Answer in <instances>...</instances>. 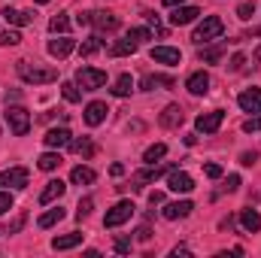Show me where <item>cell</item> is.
<instances>
[{
    "mask_svg": "<svg viewBox=\"0 0 261 258\" xmlns=\"http://www.w3.org/2000/svg\"><path fill=\"white\" fill-rule=\"evenodd\" d=\"M149 237H152V231H149V225H143V228L137 231V240H143V243H146Z\"/></svg>",
    "mask_w": 261,
    "mask_h": 258,
    "instance_id": "cell-47",
    "label": "cell"
},
{
    "mask_svg": "<svg viewBox=\"0 0 261 258\" xmlns=\"http://www.w3.org/2000/svg\"><path fill=\"white\" fill-rule=\"evenodd\" d=\"M167 189L176 192V194H189L195 189V179H192L186 170H170V173H167Z\"/></svg>",
    "mask_w": 261,
    "mask_h": 258,
    "instance_id": "cell-9",
    "label": "cell"
},
{
    "mask_svg": "<svg viewBox=\"0 0 261 258\" xmlns=\"http://www.w3.org/2000/svg\"><path fill=\"white\" fill-rule=\"evenodd\" d=\"M137 213V207L130 203V200H119L113 210H107V216H103V225L107 228H119V225H125L130 216Z\"/></svg>",
    "mask_w": 261,
    "mask_h": 258,
    "instance_id": "cell-4",
    "label": "cell"
},
{
    "mask_svg": "<svg viewBox=\"0 0 261 258\" xmlns=\"http://www.w3.org/2000/svg\"><path fill=\"white\" fill-rule=\"evenodd\" d=\"M176 82H173V76H143V82H140V88L143 91H155V88H173Z\"/></svg>",
    "mask_w": 261,
    "mask_h": 258,
    "instance_id": "cell-21",
    "label": "cell"
},
{
    "mask_svg": "<svg viewBox=\"0 0 261 258\" xmlns=\"http://www.w3.org/2000/svg\"><path fill=\"white\" fill-rule=\"evenodd\" d=\"M179 255H192V249H189V246H176V249H173V258H179Z\"/></svg>",
    "mask_w": 261,
    "mask_h": 258,
    "instance_id": "cell-50",
    "label": "cell"
},
{
    "mask_svg": "<svg viewBox=\"0 0 261 258\" xmlns=\"http://www.w3.org/2000/svg\"><path fill=\"white\" fill-rule=\"evenodd\" d=\"M73 49H76V40H70L67 34H61L58 40H52V43H49V55H52V58H67Z\"/></svg>",
    "mask_w": 261,
    "mask_h": 258,
    "instance_id": "cell-18",
    "label": "cell"
},
{
    "mask_svg": "<svg viewBox=\"0 0 261 258\" xmlns=\"http://www.w3.org/2000/svg\"><path fill=\"white\" fill-rule=\"evenodd\" d=\"M192 210H195L192 200H176V203H167V207L161 210V216H164L167 222H176V219H186Z\"/></svg>",
    "mask_w": 261,
    "mask_h": 258,
    "instance_id": "cell-12",
    "label": "cell"
},
{
    "mask_svg": "<svg viewBox=\"0 0 261 258\" xmlns=\"http://www.w3.org/2000/svg\"><path fill=\"white\" fill-rule=\"evenodd\" d=\"M103 82H107L103 70H94V67H79L76 70V85L82 91H97V88H103Z\"/></svg>",
    "mask_w": 261,
    "mask_h": 258,
    "instance_id": "cell-3",
    "label": "cell"
},
{
    "mask_svg": "<svg viewBox=\"0 0 261 258\" xmlns=\"http://www.w3.org/2000/svg\"><path fill=\"white\" fill-rule=\"evenodd\" d=\"M70 179H73L76 186H91V183L97 179V173H94L91 167H82V164H79V167H73V173H70Z\"/></svg>",
    "mask_w": 261,
    "mask_h": 258,
    "instance_id": "cell-26",
    "label": "cell"
},
{
    "mask_svg": "<svg viewBox=\"0 0 261 258\" xmlns=\"http://www.w3.org/2000/svg\"><path fill=\"white\" fill-rule=\"evenodd\" d=\"M6 122H9V131L15 137H24L31 131V116L24 107H6Z\"/></svg>",
    "mask_w": 261,
    "mask_h": 258,
    "instance_id": "cell-5",
    "label": "cell"
},
{
    "mask_svg": "<svg viewBox=\"0 0 261 258\" xmlns=\"http://www.w3.org/2000/svg\"><path fill=\"white\" fill-rule=\"evenodd\" d=\"M61 94H64V100H70V104H79V97H82L76 82H64V85H61Z\"/></svg>",
    "mask_w": 261,
    "mask_h": 258,
    "instance_id": "cell-35",
    "label": "cell"
},
{
    "mask_svg": "<svg viewBox=\"0 0 261 258\" xmlns=\"http://www.w3.org/2000/svg\"><path fill=\"white\" fill-rule=\"evenodd\" d=\"M243 64H246V55H234V58H231V70H234V73L243 70Z\"/></svg>",
    "mask_w": 261,
    "mask_h": 258,
    "instance_id": "cell-46",
    "label": "cell"
},
{
    "mask_svg": "<svg viewBox=\"0 0 261 258\" xmlns=\"http://www.w3.org/2000/svg\"><path fill=\"white\" fill-rule=\"evenodd\" d=\"M225 34V21L219 18V15H206L200 24H197V31L192 34V40H195L197 46L200 43H210V40H219Z\"/></svg>",
    "mask_w": 261,
    "mask_h": 258,
    "instance_id": "cell-2",
    "label": "cell"
},
{
    "mask_svg": "<svg viewBox=\"0 0 261 258\" xmlns=\"http://www.w3.org/2000/svg\"><path fill=\"white\" fill-rule=\"evenodd\" d=\"M161 3H164V6H170V9H173V6H182V3H186V0H161Z\"/></svg>",
    "mask_w": 261,
    "mask_h": 258,
    "instance_id": "cell-52",
    "label": "cell"
},
{
    "mask_svg": "<svg viewBox=\"0 0 261 258\" xmlns=\"http://www.w3.org/2000/svg\"><path fill=\"white\" fill-rule=\"evenodd\" d=\"M222 55H225V43H216V46H210V49H200L197 58H200L203 64H219Z\"/></svg>",
    "mask_w": 261,
    "mask_h": 258,
    "instance_id": "cell-25",
    "label": "cell"
},
{
    "mask_svg": "<svg viewBox=\"0 0 261 258\" xmlns=\"http://www.w3.org/2000/svg\"><path fill=\"white\" fill-rule=\"evenodd\" d=\"M186 88L195 94V97H200V94H206L210 91V73H203V70H197V73H192L189 79H186Z\"/></svg>",
    "mask_w": 261,
    "mask_h": 258,
    "instance_id": "cell-15",
    "label": "cell"
},
{
    "mask_svg": "<svg viewBox=\"0 0 261 258\" xmlns=\"http://www.w3.org/2000/svg\"><path fill=\"white\" fill-rule=\"evenodd\" d=\"M37 167H40V170H55V167H61V155H58V152H43V155L37 158Z\"/></svg>",
    "mask_w": 261,
    "mask_h": 258,
    "instance_id": "cell-29",
    "label": "cell"
},
{
    "mask_svg": "<svg viewBox=\"0 0 261 258\" xmlns=\"http://www.w3.org/2000/svg\"><path fill=\"white\" fill-rule=\"evenodd\" d=\"M243 131H246V134H255V131H261V116L246 119V122H243Z\"/></svg>",
    "mask_w": 261,
    "mask_h": 258,
    "instance_id": "cell-39",
    "label": "cell"
},
{
    "mask_svg": "<svg viewBox=\"0 0 261 258\" xmlns=\"http://www.w3.org/2000/svg\"><path fill=\"white\" fill-rule=\"evenodd\" d=\"M237 15H240L243 21H249V18L255 15V3H240V6H237Z\"/></svg>",
    "mask_w": 261,
    "mask_h": 258,
    "instance_id": "cell-38",
    "label": "cell"
},
{
    "mask_svg": "<svg viewBox=\"0 0 261 258\" xmlns=\"http://www.w3.org/2000/svg\"><path fill=\"white\" fill-rule=\"evenodd\" d=\"M28 179H31L28 167H9V170L0 173V186H3V189H24Z\"/></svg>",
    "mask_w": 261,
    "mask_h": 258,
    "instance_id": "cell-6",
    "label": "cell"
},
{
    "mask_svg": "<svg viewBox=\"0 0 261 258\" xmlns=\"http://www.w3.org/2000/svg\"><path fill=\"white\" fill-rule=\"evenodd\" d=\"M91 207H94V200H91V197H82V200H79V207H76V219L82 222V219L91 213Z\"/></svg>",
    "mask_w": 261,
    "mask_h": 258,
    "instance_id": "cell-37",
    "label": "cell"
},
{
    "mask_svg": "<svg viewBox=\"0 0 261 258\" xmlns=\"http://www.w3.org/2000/svg\"><path fill=\"white\" fill-rule=\"evenodd\" d=\"M107 113H110V110H107V104H103V100H91V104L85 107V125H91V128H94V125H100V122L107 119Z\"/></svg>",
    "mask_w": 261,
    "mask_h": 258,
    "instance_id": "cell-17",
    "label": "cell"
},
{
    "mask_svg": "<svg viewBox=\"0 0 261 258\" xmlns=\"http://www.w3.org/2000/svg\"><path fill=\"white\" fill-rule=\"evenodd\" d=\"M128 37L134 40V43H137V46H140L143 40H152V31H149V28H130Z\"/></svg>",
    "mask_w": 261,
    "mask_h": 258,
    "instance_id": "cell-36",
    "label": "cell"
},
{
    "mask_svg": "<svg viewBox=\"0 0 261 258\" xmlns=\"http://www.w3.org/2000/svg\"><path fill=\"white\" fill-rule=\"evenodd\" d=\"M70 149H73L76 155H82V158H91V155H94V143H91L88 137H82V140H70Z\"/></svg>",
    "mask_w": 261,
    "mask_h": 258,
    "instance_id": "cell-28",
    "label": "cell"
},
{
    "mask_svg": "<svg viewBox=\"0 0 261 258\" xmlns=\"http://www.w3.org/2000/svg\"><path fill=\"white\" fill-rule=\"evenodd\" d=\"M18 76L28 82V85H46V82H55L58 79V70L55 67H31L24 61H18Z\"/></svg>",
    "mask_w": 261,
    "mask_h": 258,
    "instance_id": "cell-1",
    "label": "cell"
},
{
    "mask_svg": "<svg viewBox=\"0 0 261 258\" xmlns=\"http://www.w3.org/2000/svg\"><path fill=\"white\" fill-rule=\"evenodd\" d=\"M67 192V186L61 183V179H52V183H46V189H43V194H40V203H52V200H61Z\"/></svg>",
    "mask_w": 261,
    "mask_h": 258,
    "instance_id": "cell-19",
    "label": "cell"
},
{
    "mask_svg": "<svg viewBox=\"0 0 261 258\" xmlns=\"http://www.w3.org/2000/svg\"><path fill=\"white\" fill-rule=\"evenodd\" d=\"M110 173H113V176H122V173H125V167H122V164H113V167H110Z\"/></svg>",
    "mask_w": 261,
    "mask_h": 258,
    "instance_id": "cell-51",
    "label": "cell"
},
{
    "mask_svg": "<svg viewBox=\"0 0 261 258\" xmlns=\"http://www.w3.org/2000/svg\"><path fill=\"white\" fill-rule=\"evenodd\" d=\"M49 31H52V34H67V31H70V18H67V12L52 15V21H49Z\"/></svg>",
    "mask_w": 261,
    "mask_h": 258,
    "instance_id": "cell-34",
    "label": "cell"
},
{
    "mask_svg": "<svg viewBox=\"0 0 261 258\" xmlns=\"http://www.w3.org/2000/svg\"><path fill=\"white\" fill-rule=\"evenodd\" d=\"M203 173H206L210 179H219V176H222V164H206V167H203Z\"/></svg>",
    "mask_w": 261,
    "mask_h": 258,
    "instance_id": "cell-44",
    "label": "cell"
},
{
    "mask_svg": "<svg viewBox=\"0 0 261 258\" xmlns=\"http://www.w3.org/2000/svg\"><path fill=\"white\" fill-rule=\"evenodd\" d=\"M134 52H137V43H134L130 37L119 40V43H116V46L110 49V55H116V58H119V55H134Z\"/></svg>",
    "mask_w": 261,
    "mask_h": 258,
    "instance_id": "cell-33",
    "label": "cell"
},
{
    "mask_svg": "<svg viewBox=\"0 0 261 258\" xmlns=\"http://www.w3.org/2000/svg\"><path fill=\"white\" fill-rule=\"evenodd\" d=\"M170 170H173V167H155V164H149V170H140V173L130 176V189L140 192V189H146V183H155L161 173H170Z\"/></svg>",
    "mask_w": 261,
    "mask_h": 258,
    "instance_id": "cell-8",
    "label": "cell"
},
{
    "mask_svg": "<svg viewBox=\"0 0 261 258\" xmlns=\"http://www.w3.org/2000/svg\"><path fill=\"white\" fill-rule=\"evenodd\" d=\"M70 140H73V134L67 128H49L46 131V137H43V143L49 146V149H61V146H70Z\"/></svg>",
    "mask_w": 261,
    "mask_h": 258,
    "instance_id": "cell-14",
    "label": "cell"
},
{
    "mask_svg": "<svg viewBox=\"0 0 261 258\" xmlns=\"http://www.w3.org/2000/svg\"><path fill=\"white\" fill-rule=\"evenodd\" d=\"M116 252H119V255L130 252V240H128V237H116Z\"/></svg>",
    "mask_w": 261,
    "mask_h": 258,
    "instance_id": "cell-42",
    "label": "cell"
},
{
    "mask_svg": "<svg viewBox=\"0 0 261 258\" xmlns=\"http://www.w3.org/2000/svg\"><path fill=\"white\" fill-rule=\"evenodd\" d=\"M64 219V210L61 207H52V210H46L43 216H40V228H52V225H58Z\"/></svg>",
    "mask_w": 261,
    "mask_h": 258,
    "instance_id": "cell-30",
    "label": "cell"
},
{
    "mask_svg": "<svg viewBox=\"0 0 261 258\" xmlns=\"http://www.w3.org/2000/svg\"><path fill=\"white\" fill-rule=\"evenodd\" d=\"M21 225H24V213H21V216H18L15 222H12V228H9V234H15V231H21Z\"/></svg>",
    "mask_w": 261,
    "mask_h": 258,
    "instance_id": "cell-49",
    "label": "cell"
},
{
    "mask_svg": "<svg viewBox=\"0 0 261 258\" xmlns=\"http://www.w3.org/2000/svg\"><path fill=\"white\" fill-rule=\"evenodd\" d=\"M252 58H255V61H258V64H261V46H258V49H255V55H252Z\"/></svg>",
    "mask_w": 261,
    "mask_h": 258,
    "instance_id": "cell-54",
    "label": "cell"
},
{
    "mask_svg": "<svg viewBox=\"0 0 261 258\" xmlns=\"http://www.w3.org/2000/svg\"><path fill=\"white\" fill-rule=\"evenodd\" d=\"M164 155H167V146H164V143H155V146H149V149L143 152V161H146V164H155V161H161Z\"/></svg>",
    "mask_w": 261,
    "mask_h": 258,
    "instance_id": "cell-31",
    "label": "cell"
},
{
    "mask_svg": "<svg viewBox=\"0 0 261 258\" xmlns=\"http://www.w3.org/2000/svg\"><path fill=\"white\" fill-rule=\"evenodd\" d=\"M197 15H200V9L197 6H173V15H170V24L173 28H182V24H192Z\"/></svg>",
    "mask_w": 261,
    "mask_h": 258,
    "instance_id": "cell-13",
    "label": "cell"
},
{
    "mask_svg": "<svg viewBox=\"0 0 261 258\" xmlns=\"http://www.w3.org/2000/svg\"><path fill=\"white\" fill-rule=\"evenodd\" d=\"M237 189H240V176H237V173H231V176L225 179V192H237Z\"/></svg>",
    "mask_w": 261,
    "mask_h": 258,
    "instance_id": "cell-45",
    "label": "cell"
},
{
    "mask_svg": "<svg viewBox=\"0 0 261 258\" xmlns=\"http://www.w3.org/2000/svg\"><path fill=\"white\" fill-rule=\"evenodd\" d=\"M152 61H155V64H179V61H182V55H179V49L155 46V49H152Z\"/></svg>",
    "mask_w": 261,
    "mask_h": 258,
    "instance_id": "cell-16",
    "label": "cell"
},
{
    "mask_svg": "<svg viewBox=\"0 0 261 258\" xmlns=\"http://www.w3.org/2000/svg\"><path fill=\"white\" fill-rule=\"evenodd\" d=\"M130 91H134V79H130V73H122L116 79V85H113V94L116 97H128Z\"/></svg>",
    "mask_w": 261,
    "mask_h": 258,
    "instance_id": "cell-27",
    "label": "cell"
},
{
    "mask_svg": "<svg viewBox=\"0 0 261 258\" xmlns=\"http://www.w3.org/2000/svg\"><path fill=\"white\" fill-rule=\"evenodd\" d=\"M149 203H152V207L164 203V194H161V192H152V194H149Z\"/></svg>",
    "mask_w": 261,
    "mask_h": 258,
    "instance_id": "cell-48",
    "label": "cell"
},
{
    "mask_svg": "<svg viewBox=\"0 0 261 258\" xmlns=\"http://www.w3.org/2000/svg\"><path fill=\"white\" fill-rule=\"evenodd\" d=\"M182 119H186L182 107H179V104H170V107L158 116V125H161V128H179V125H182Z\"/></svg>",
    "mask_w": 261,
    "mask_h": 258,
    "instance_id": "cell-11",
    "label": "cell"
},
{
    "mask_svg": "<svg viewBox=\"0 0 261 258\" xmlns=\"http://www.w3.org/2000/svg\"><path fill=\"white\" fill-rule=\"evenodd\" d=\"M240 225H243V231L255 234V231H261V216L255 210H243V213H240Z\"/></svg>",
    "mask_w": 261,
    "mask_h": 258,
    "instance_id": "cell-24",
    "label": "cell"
},
{
    "mask_svg": "<svg viewBox=\"0 0 261 258\" xmlns=\"http://www.w3.org/2000/svg\"><path fill=\"white\" fill-rule=\"evenodd\" d=\"M79 243H82V234L73 231V234H64V237H55V240H52V249H55V252H64V249H76Z\"/></svg>",
    "mask_w": 261,
    "mask_h": 258,
    "instance_id": "cell-23",
    "label": "cell"
},
{
    "mask_svg": "<svg viewBox=\"0 0 261 258\" xmlns=\"http://www.w3.org/2000/svg\"><path fill=\"white\" fill-rule=\"evenodd\" d=\"M100 46H103V40H100V37L94 34V37H88V40H85V43L79 46V55H82V58H91V55H94V52H97Z\"/></svg>",
    "mask_w": 261,
    "mask_h": 258,
    "instance_id": "cell-32",
    "label": "cell"
},
{
    "mask_svg": "<svg viewBox=\"0 0 261 258\" xmlns=\"http://www.w3.org/2000/svg\"><path fill=\"white\" fill-rule=\"evenodd\" d=\"M3 18H6V24H31L34 21V12H24V9H12V6H6L3 9Z\"/></svg>",
    "mask_w": 261,
    "mask_h": 258,
    "instance_id": "cell-22",
    "label": "cell"
},
{
    "mask_svg": "<svg viewBox=\"0 0 261 258\" xmlns=\"http://www.w3.org/2000/svg\"><path fill=\"white\" fill-rule=\"evenodd\" d=\"M37 3H49V0H37Z\"/></svg>",
    "mask_w": 261,
    "mask_h": 258,
    "instance_id": "cell-55",
    "label": "cell"
},
{
    "mask_svg": "<svg viewBox=\"0 0 261 258\" xmlns=\"http://www.w3.org/2000/svg\"><path fill=\"white\" fill-rule=\"evenodd\" d=\"M222 122H225V113L222 110H213V113H200L195 119V128L200 134H216V131L222 128Z\"/></svg>",
    "mask_w": 261,
    "mask_h": 258,
    "instance_id": "cell-7",
    "label": "cell"
},
{
    "mask_svg": "<svg viewBox=\"0 0 261 258\" xmlns=\"http://www.w3.org/2000/svg\"><path fill=\"white\" fill-rule=\"evenodd\" d=\"M252 37H261V28H252V31H246V40H252Z\"/></svg>",
    "mask_w": 261,
    "mask_h": 258,
    "instance_id": "cell-53",
    "label": "cell"
},
{
    "mask_svg": "<svg viewBox=\"0 0 261 258\" xmlns=\"http://www.w3.org/2000/svg\"><path fill=\"white\" fill-rule=\"evenodd\" d=\"M9 210H12V194L0 192V216H3V213H9Z\"/></svg>",
    "mask_w": 261,
    "mask_h": 258,
    "instance_id": "cell-40",
    "label": "cell"
},
{
    "mask_svg": "<svg viewBox=\"0 0 261 258\" xmlns=\"http://www.w3.org/2000/svg\"><path fill=\"white\" fill-rule=\"evenodd\" d=\"M255 161H258V152H243V155H240V164H243V167H252Z\"/></svg>",
    "mask_w": 261,
    "mask_h": 258,
    "instance_id": "cell-43",
    "label": "cell"
},
{
    "mask_svg": "<svg viewBox=\"0 0 261 258\" xmlns=\"http://www.w3.org/2000/svg\"><path fill=\"white\" fill-rule=\"evenodd\" d=\"M237 104H240V110L243 113H261V88H246L240 97H237Z\"/></svg>",
    "mask_w": 261,
    "mask_h": 258,
    "instance_id": "cell-10",
    "label": "cell"
},
{
    "mask_svg": "<svg viewBox=\"0 0 261 258\" xmlns=\"http://www.w3.org/2000/svg\"><path fill=\"white\" fill-rule=\"evenodd\" d=\"M18 43H21V34H18V31L3 34V46H18Z\"/></svg>",
    "mask_w": 261,
    "mask_h": 258,
    "instance_id": "cell-41",
    "label": "cell"
},
{
    "mask_svg": "<svg viewBox=\"0 0 261 258\" xmlns=\"http://www.w3.org/2000/svg\"><path fill=\"white\" fill-rule=\"evenodd\" d=\"M91 24L97 31H116L119 28V15H113V12H91Z\"/></svg>",
    "mask_w": 261,
    "mask_h": 258,
    "instance_id": "cell-20",
    "label": "cell"
}]
</instances>
